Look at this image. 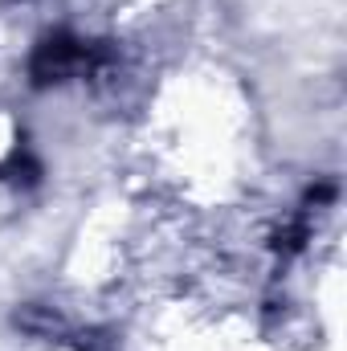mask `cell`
I'll return each mask as SVG.
<instances>
[{
    "mask_svg": "<svg viewBox=\"0 0 347 351\" xmlns=\"http://www.w3.org/2000/svg\"><path fill=\"white\" fill-rule=\"evenodd\" d=\"M307 237H311L307 217H294V221H286V225L274 233V241H270V245H274L278 254H286V258H290V254H302V250H307Z\"/></svg>",
    "mask_w": 347,
    "mask_h": 351,
    "instance_id": "cell-3",
    "label": "cell"
},
{
    "mask_svg": "<svg viewBox=\"0 0 347 351\" xmlns=\"http://www.w3.org/2000/svg\"><path fill=\"white\" fill-rule=\"evenodd\" d=\"M0 176H4L8 184H16V188H33V184L41 180V164H37V160L16 143V147H12V156L0 164Z\"/></svg>",
    "mask_w": 347,
    "mask_h": 351,
    "instance_id": "cell-2",
    "label": "cell"
},
{
    "mask_svg": "<svg viewBox=\"0 0 347 351\" xmlns=\"http://www.w3.org/2000/svg\"><path fill=\"white\" fill-rule=\"evenodd\" d=\"M106 58H110V49L102 41H86L70 29H58V33H45L37 41V49L29 58V82L53 86V82L78 78V74H94Z\"/></svg>",
    "mask_w": 347,
    "mask_h": 351,
    "instance_id": "cell-1",
    "label": "cell"
},
{
    "mask_svg": "<svg viewBox=\"0 0 347 351\" xmlns=\"http://www.w3.org/2000/svg\"><path fill=\"white\" fill-rule=\"evenodd\" d=\"M331 196H335V184H331V180H323V184H311V188H307V204H327Z\"/></svg>",
    "mask_w": 347,
    "mask_h": 351,
    "instance_id": "cell-4",
    "label": "cell"
}]
</instances>
